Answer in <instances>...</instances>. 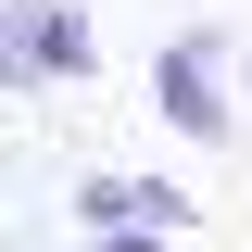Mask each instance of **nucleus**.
Listing matches in <instances>:
<instances>
[{"instance_id":"nucleus-1","label":"nucleus","mask_w":252,"mask_h":252,"mask_svg":"<svg viewBox=\"0 0 252 252\" xmlns=\"http://www.w3.org/2000/svg\"><path fill=\"white\" fill-rule=\"evenodd\" d=\"M101 38L76 0H0V89H51V76H89Z\"/></svg>"},{"instance_id":"nucleus-2","label":"nucleus","mask_w":252,"mask_h":252,"mask_svg":"<svg viewBox=\"0 0 252 252\" xmlns=\"http://www.w3.org/2000/svg\"><path fill=\"white\" fill-rule=\"evenodd\" d=\"M152 114L177 126V139H227V63H215V38H164V63H152Z\"/></svg>"},{"instance_id":"nucleus-3","label":"nucleus","mask_w":252,"mask_h":252,"mask_svg":"<svg viewBox=\"0 0 252 252\" xmlns=\"http://www.w3.org/2000/svg\"><path fill=\"white\" fill-rule=\"evenodd\" d=\"M189 215H202V202H189L177 177H76V227H164V240H177Z\"/></svg>"},{"instance_id":"nucleus-4","label":"nucleus","mask_w":252,"mask_h":252,"mask_svg":"<svg viewBox=\"0 0 252 252\" xmlns=\"http://www.w3.org/2000/svg\"><path fill=\"white\" fill-rule=\"evenodd\" d=\"M89 252H164V227H89Z\"/></svg>"}]
</instances>
